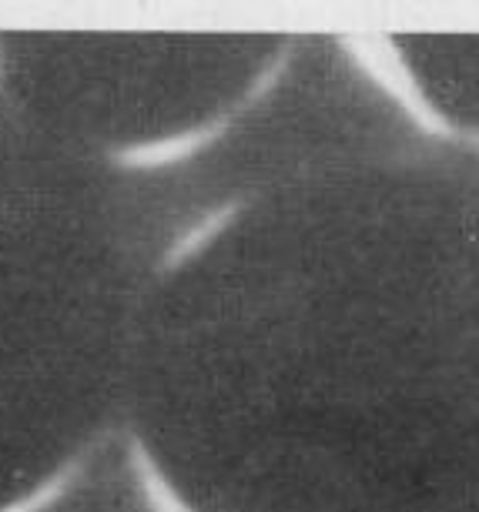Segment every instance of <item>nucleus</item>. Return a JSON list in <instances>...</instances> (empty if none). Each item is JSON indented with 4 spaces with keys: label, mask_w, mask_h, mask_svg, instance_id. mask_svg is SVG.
<instances>
[{
    "label": "nucleus",
    "mask_w": 479,
    "mask_h": 512,
    "mask_svg": "<svg viewBox=\"0 0 479 512\" xmlns=\"http://www.w3.org/2000/svg\"><path fill=\"white\" fill-rule=\"evenodd\" d=\"M128 462H131V472H134V479H138L141 496H145L151 512H195L178 496L175 486L168 482V476L161 472L155 456H151L148 446L138 436L128 439Z\"/></svg>",
    "instance_id": "3"
},
{
    "label": "nucleus",
    "mask_w": 479,
    "mask_h": 512,
    "mask_svg": "<svg viewBox=\"0 0 479 512\" xmlns=\"http://www.w3.org/2000/svg\"><path fill=\"white\" fill-rule=\"evenodd\" d=\"M289 57H292V44H282V51L255 74V81L248 84V88L238 94L225 111H218L215 118L201 121L188 131L171 134V138L131 141V144H121V148H111L108 161L121 171H161V168H171V164L195 158V154H201L205 148H212L215 141H222L228 134V128H232L248 108H255V104L262 101L275 84H279V77L285 74V67H289Z\"/></svg>",
    "instance_id": "1"
},
{
    "label": "nucleus",
    "mask_w": 479,
    "mask_h": 512,
    "mask_svg": "<svg viewBox=\"0 0 479 512\" xmlns=\"http://www.w3.org/2000/svg\"><path fill=\"white\" fill-rule=\"evenodd\" d=\"M238 211H242V201H228V205L208 211V215L201 218V221H195V225H191L185 235L175 238V245L165 251V258H161L158 272H165V275L178 272V268L185 265L188 258H195L201 248H208V241L218 238L228 225H232V218L238 215Z\"/></svg>",
    "instance_id": "5"
},
{
    "label": "nucleus",
    "mask_w": 479,
    "mask_h": 512,
    "mask_svg": "<svg viewBox=\"0 0 479 512\" xmlns=\"http://www.w3.org/2000/svg\"><path fill=\"white\" fill-rule=\"evenodd\" d=\"M88 456H91V449L74 452L71 459L61 462V466L51 472V476L37 482L34 489H27V496L7 502V506H0V512H47L51 506H57V502L71 492L74 482L84 476V469H88Z\"/></svg>",
    "instance_id": "4"
},
{
    "label": "nucleus",
    "mask_w": 479,
    "mask_h": 512,
    "mask_svg": "<svg viewBox=\"0 0 479 512\" xmlns=\"http://www.w3.org/2000/svg\"><path fill=\"white\" fill-rule=\"evenodd\" d=\"M339 44L356 54V64L372 77V81L382 84V91H386L389 98L399 101V108L406 111V118L413 121L419 131L429 134V138L463 144V148L479 151V131L459 128L449 114H443L433 101H429L423 84L416 81L413 71L406 67V61L399 57V47L392 37H386V34H339Z\"/></svg>",
    "instance_id": "2"
}]
</instances>
